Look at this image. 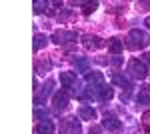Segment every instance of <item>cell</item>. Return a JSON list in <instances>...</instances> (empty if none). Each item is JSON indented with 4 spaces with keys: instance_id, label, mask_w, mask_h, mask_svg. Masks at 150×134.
Segmentation results:
<instances>
[{
    "instance_id": "cell-1",
    "label": "cell",
    "mask_w": 150,
    "mask_h": 134,
    "mask_svg": "<svg viewBox=\"0 0 150 134\" xmlns=\"http://www.w3.org/2000/svg\"><path fill=\"white\" fill-rule=\"evenodd\" d=\"M148 44H150V38H148V34H146V32H142V30H138V28L130 30V34H128V42H126V46L130 48V50L146 48Z\"/></svg>"
},
{
    "instance_id": "cell-2",
    "label": "cell",
    "mask_w": 150,
    "mask_h": 134,
    "mask_svg": "<svg viewBox=\"0 0 150 134\" xmlns=\"http://www.w3.org/2000/svg\"><path fill=\"white\" fill-rule=\"evenodd\" d=\"M128 72H130V76L132 78H146V74H148V70H146V64L144 62H140L138 58H132L130 62H128Z\"/></svg>"
},
{
    "instance_id": "cell-3",
    "label": "cell",
    "mask_w": 150,
    "mask_h": 134,
    "mask_svg": "<svg viewBox=\"0 0 150 134\" xmlns=\"http://www.w3.org/2000/svg\"><path fill=\"white\" fill-rule=\"evenodd\" d=\"M78 38V34L74 32V30H56L54 36H52V40L56 42V44H64V42H74Z\"/></svg>"
},
{
    "instance_id": "cell-4",
    "label": "cell",
    "mask_w": 150,
    "mask_h": 134,
    "mask_svg": "<svg viewBox=\"0 0 150 134\" xmlns=\"http://www.w3.org/2000/svg\"><path fill=\"white\" fill-rule=\"evenodd\" d=\"M80 132V124L76 122V118H66L60 122V134H78Z\"/></svg>"
},
{
    "instance_id": "cell-5",
    "label": "cell",
    "mask_w": 150,
    "mask_h": 134,
    "mask_svg": "<svg viewBox=\"0 0 150 134\" xmlns=\"http://www.w3.org/2000/svg\"><path fill=\"white\" fill-rule=\"evenodd\" d=\"M52 104H54V112L64 110V108L68 106V92H66V90L56 92V94H54V98H52Z\"/></svg>"
},
{
    "instance_id": "cell-6",
    "label": "cell",
    "mask_w": 150,
    "mask_h": 134,
    "mask_svg": "<svg viewBox=\"0 0 150 134\" xmlns=\"http://www.w3.org/2000/svg\"><path fill=\"white\" fill-rule=\"evenodd\" d=\"M102 126H104V128H108L110 132H118V130L122 128V122L116 118L114 114H106L104 120H102Z\"/></svg>"
},
{
    "instance_id": "cell-7",
    "label": "cell",
    "mask_w": 150,
    "mask_h": 134,
    "mask_svg": "<svg viewBox=\"0 0 150 134\" xmlns=\"http://www.w3.org/2000/svg\"><path fill=\"white\" fill-rule=\"evenodd\" d=\"M84 46L88 50H96V48L106 46V42H104L102 38H98V36H84Z\"/></svg>"
},
{
    "instance_id": "cell-8",
    "label": "cell",
    "mask_w": 150,
    "mask_h": 134,
    "mask_svg": "<svg viewBox=\"0 0 150 134\" xmlns=\"http://www.w3.org/2000/svg\"><path fill=\"white\" fill-rule=\"evenodd\" d=\"M52 132H54L52 120H40V124L36 126V134H52Z\"/></svg>"
},
{
    "instance_id": "cell-9",
    "label": "cell",
    "mask_w": 150,
    "mask_h": 134,
    "mask_svg": "<svg viewBox=\"0 0 150 134\" xmlns=\"http://www.w3.org/2000/svg\"><path fill=\"white\" fill-rule=\"evenodd\" d=\"M50 66H52V64H50V60H48V58H44V60H42V58H38V60H36V64H34V72H36V74H44V72L50 70Z\"/></svg>"
},
{
    "instance_id": "cell-10",
    "label": "cell",
    "mask_w": 150,
    "mask_h": 134,
    "mask_svg": "<svg viewBox=\"0 0 150 134\" xmlns=\"http://www.w3.org/2000/svg\"><path fill=\"white\" fill-rule=\"evenodd\" d=\"M78 116H80L82 120H94L96 118V110L84 104V106H80V110H78Z\"/></svg>"
},
{
    "instance_id": "cell-11",
    "label": "cell",
    "mask_w": 150,
    "mask_h": 134,
    "mask_svg": "<svg viewBox=\"0 0 150 134\" xmlns=\"http://www.w3.org/2000/svg\"><path fill=\"white\" fill-rule=\"evenodd\" d=\"M122 48H124V44H122L120 38H110V40H108V50H110L112 54L118 56L120 52H122Z\"/></svg>"
},
{
    "instance_id": "cell-12",
    "label": "cell",
    "mask_w": 150,
    "mask_h": 134,
    "mask_svg": "<svg viewBox=\"0 0 150 134\" xmlns=\"http://www.w3.org/2000/svg\"><path fill=\"white\" fill-rule=\"evenodd\" d=\"M52 84H54V82H52V80H48V82H46V88L42 86V90L34 96V104H42V100H46V96H48V92H50V86H52Z\"/></svg>"
},
{
    "instance_id": "cell-13",
    "label": "cell",
    "mask_w": 150,
    "mask_h": 134,
    "mask_svg": "<svg viewBox=\"0 0 150 134\" xmlns=\"http://www.w3.org/2000/svg\"><path fill=\"white\" fill-rule=\"evenodd\" d=\"M60 82H62L64 88H72V84H74V74H72V72H60Z\"/></svg>"
},
{
    "instance_id": "cell-14",
    "label": "cell",
    "mask_w": 150,
    "mask_h": 134,
    "mask_svg": "<svg viewBox=\"0 0 150 134\" xmlns=\"http://www.w3.org/2000/svg\"><path fill=\"white\" fill-rule=\"evenodd\" d=\"M112 96H114V92H112L110 86H104V84L98 86V98H100V100H110Z\"/></svg>"
},
{
    "instance_id": "cell-15",
    "label": "cell",
    "mask_w": 150,
    "mask_h": 134,
    "mask_svg": "<svg viewBox=\"0 0 150 134\" xmlns=\"http://www.w3.org/2000/svg\"><path fill=\"white\" fill-rule=\"evenodd\" d=\"M138 102L140 104H150V86H142V88H140Z\"/></svg>"
},
{
    "instance_id": "cell-16",
    "label": "cell",
    "mask_w": 150,
    "mask_h": 134,
    "mask_svg": "<svg viewBox=\"0 0 150 134\" xmlns=\"http://www.w3.org/2000/svg\"><path fill=\"white\" fill-rule=\"evenodd\" d=\"M112 80H114L116 84H120L122 88H126V90H130V88H132V82H130V80H128L126 76H120V74H114V76H112Z\"/></svg>"
},
{
    "instance_id": "cell-17",
    "label": "cell",
    "mask_w": 150,
    "mask_h": 134,
    "mask_svg": "<svg viewBox=\"0 0 150 134\" xmlns=\"http://www.w3.org/2000/svg\"><path fill=\"white\" fill-rule=\"evenodd\" d=\"M86 80H88V84H98V86H102V82H104V78H102L100 72H92V74H88Z\"/></svg>"
},
{
    "instance_id": "cell-18",
    "label": "cell",
    "mask_w": 150,
    "mask_h": 134,
    "mask_svg": "<svg viewBox=\"0 0 150 134\" xmlns=\"http://www.w3.org/2000/svg\"><path fill=\"white\" fill-rule=\"evenodd\" d=\"M46 40H48V38L44 36V34H36V36H34V50H36V52H38L42 46H46Z\"/></svg>"
},
{
    "instance_id": "cell-19",
    "label": "cell",
    "mask_w": 150,
    "mask_h": 134,
    "mask_svg": "<svg viewBox=\"0 0 150 134\" xmlns=\"http://www.w3.org/2000/svg\"><path fill=\"white\" fill-rule=\"evenodd\" d=\"M76 66H78L80 72H88V60H86V58H78V60H76Z\"/></svg>"
},
{
    "instance_id": "cell-20",
    "label": "cell",
    "mask_w": 150,
    "mask_h": 134,
    "mask_svg": "<svg viewBox=\"0 0 150 134\" xmlns=\"http://www.w3.org/2000/svg\"><path fill=\"white\" fill-rule=\"evenodd\" d=\"M96 8H98V4H96V2H92V4L88 2V4H84V14H90V12H94Z\"/></svg>"
},
{
    "instance_id": "cell-21",
    "label": "cell",
    "mask_w": 150,
    "mask_h": 134,
    "mask_svg": "<svg viewBox=\"0 0 150 134\" xmlns=\"http://www.w3.org/2000/svg\"><path fill=\"white\" fill-rule=\"evenodd\" d=\"M142 124H144L146 130H150V112H144V116H142Z\"/></svg>"
},
{
    "instance_id": "cell-22",
    "label": "cell",
    "mask_w": 150,
    "mask_h": 134,
    "mask_svg": "<svg viewBox=\"0 0 150 134\" xmlns=\"http://www.w3.org/2000/svg\"><path fill=\"white\" fill-rule=\"evenodd\" d=\"M100 132H102L100 126H90V134H100Z\"/></svg>"
},
{
    "instance_id": "cell-23",
    "label": "cell",
    "mask_w": 150,
    "mask_h": 134,
    "mask_svg": "<svg viewBox=\"0 0 150 134\" xmlns=\"http://www.w3.org/2000/svg\"><path fill=\"white\" fill-rule=\"evenodd\" d=\"M150 2H142V4H138V10H148Z\"/></svg>"
},
{
    "instance_id": "cell-24",
    "label": "cell",
    "mask_w": 150,
    "mask_h": 134,
    "mask_svg": "<svg viewBox=\"0 0 150 134\" xmlns=\"http://www.w3.org/2000/svg\"><path fill=\"white\" fill-rule=\"evenodd\" d=\"M34 6H36V8H34L36 12H42V6H46V4H42V2H34Z\"/></svg>"
},
{
    "instance_id": "cell-25",
    "label": "cell",
    "mask_w": 150,
    "mask_h": 134,
    "mask_svg": "<svg viewBox=\"0 0 150 134\" xmlns=\"http://www.w3.org/2000/svg\"><path fill=\"white\" fill-rule=\"evenodd\" d=\"M58 18H60V20H68V18H70V12H62Z\"/></svg>"
},
{
    "instance_id": "cell-26",
    "label": "cell",
    "mask_w": 150,
    "mask_h": 134,
    "mask_svg": "<svg viewBox=\"0 0 150 134\" xmlns=\"http://www.w3.org/2000/svg\"><path fill=\"white\" fill-rule=\"evenodd\" d=\"M144 62H146V64H150V52H146V54H144Z\"/></svg>"
},
{
    "instance_id": "cell-27",
    "label": "cell",
    "mask_w": 150,
    "mask_h": 134,
    "mask_svg": "<svg viewBox=\"0 0 150 134\" xmlns=\"http://www.w3.org/2000/svg\"><path fill=\"white\" fill-rule=\"evenodd\" d=\"M146 26H148V28H150V16H148V18H146Z\"/></svg>"
}]
</instances>
